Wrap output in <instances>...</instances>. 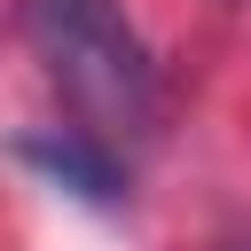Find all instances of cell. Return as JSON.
Masks as SVG:
<instances>
[{
    "label": "cell",
    "instance_id": "obj_1",
    "mask_svg": "<svg viewBox=\"0 0 251 251\" xmlns=\"http://www.w3.org/2000/svg\"><path fill=\"white\" fill-rule=\"evenodd\" d=\"M24 31L86 141H102L110 157H133L157 141L165 78L118 0H24Z\"/></svg>",
    "mask_w": 251,
    "mask_h": 251
},
{
    "label": "cell",
    "instance_id": "obj_2",
    "mask_svg": "<svg viewBox=\"0 0 251 251\" xmlns=\"http://www.w3.org/2000/svg\"><path fill=\"white\" fill-rule=\"evenodd\" d=\"M16 157L39 165L55 188H71V196H86V204H118V196H126V157H110L102 141H86L78 126H63V133H24Z\"/></svg>",
    "mask_w": 251,
    "mask_h": 251
}]
</instances>
